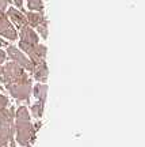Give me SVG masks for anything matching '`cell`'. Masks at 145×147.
<instances>
[{
    "label": "cell",
    "mask_w": 145,
    "mask_h": 147,
    "mask_svg": "<svg viewBox=\"0 0 145 147\" xmlns=\"http://www.w3.org/2000/svg\"><path fill=\"white\" fill-rule=\"evenodd\" d=\"M21 41L30 44V45H37L38 44V34H37L33 27H30L29 25L21 27Z\"/></svg>",
    "instance_id": "8"
},
{
    "label": "cell",
    "mask_w": 145,
    "mask_h": 147,
    "mask_svg": "<svg viewBox=\"0 0 145 147\" xmlns=\"http://www.w3.org/2000/svg\"><path fill=\"white\" fill-rule=\"evenodd\" d=\"M7 55H8V57H10L14 63L18 64L19 67H22L23 69H27V71L33 72L34 64L31 63L30 60H29V59H27L16 47H7Z\"/></svg>",
    "instance_id": "4"
},
{
    "label": "cell",
    "mask_w": 145,
    "mask_h": 147,
    "mask_svg": "<svg viewBox=\"0 0 145 147\" xmlns=\"http://www.w3.org/2000/svg\"><path fill=\"white\" fill-rule=\"evenodd\" d=\"M14 121H15V110L14 108L10 109H3L0 110V125L3 127H14Z\"/></svg>",
    "instance_id": "10"
},
{
    "label": "cell",
    "mask_w": 145,
    "mask_h": 147,
    "mask_svg": "<svg viewBox=\"0 0 145 147\" xmlns=\"http://www.w3.org/2000/svg\"><path fill=\"white\" fill-rule=\"evenodd\" d=\"M0 80L4 84L25 83L29 80V78H27V74L25 72V69L19 67L16 63L11 61V63H7L3 67V74L0 76Z\"/></svg>",
    "instance_id": "2"
},
{
    "label": "cell",
    "mask_w": 145,
    "mask_h": 147,
    "mask_svg": "<svg viewBox=\"0 0 145 147\" xmlns=\"http://www.w3.org/2000/svg\"><path fill=\"white\" fill-rule=\"evenodd\" d=\"M10 94L19 101H26L30 98L31 94V79H29L25 83H10L5 84Z\"/></svg>",
    "instance_id": "3"
},
{
    "label": "cell",
    "mask_w": 145,
    "mask_h": 147,
    "mask_svg": "<svg viewBox=\"0 0 145 147\" xmlns=\"http://www.w3.org/2000/svg\"><path fill=\"white\" fill-rule=\"evenodd\" d=\"M12 1L16 4V7H18V8H21V10L23 8V0H12Z\"/></svg>",
    "instance_id": "21"
},
{
    "label": "cell",
    "mask_w": 145,
    "mask_h": 147,
    "mask_svg": "<svg viewBox=\"0 0 145 147\" xmlns=\"http://www.w3.org/2000/svg\"><path fill=\"white\" fill-rule=\"evenodd\" d=\"M27 147H31V146H27Z\"/></svg>",
    "instance_id": "23"
},
{
    "label": "cell",
    "mask_w": 145,
    "mask_h": 147,
    "mask_svg": "<svg viewBox=\"0 0 145 147\" xmlns=\"http://www.w3.org/2000/svg\"><path fill=\"white\" fill-rule=\"evenodd\" d=\"M27 5H29V10L31 11L43 12V4L41 0H27Z\"/></svg>",
    "instance_id": "14"
},
{
    "label": "cell",
    "mask_w": 145,
    "mask_h": 147,
    "mask_svg": "<svg viewBox=\"0 0 145 147\" xmlns=\"http://www.w3.org/2000/svg\"><path fill=\"white\" fill-rule=\"evenodd\" d=\"M0 47H7V41L3 38H0Z\"/></svg>",
    "instance_id": "22"
},
{
    "label": "cell",
    "mask_w": 145,
    "mask_h": 147,
    "mask_svg": "<svg viewBox=\"0 0 145 147\" xmlns=\"http://www.w3.org/2000/svg\"><path fill=\"white\" fill-rule=\"evenodd\" d=\"M0 36L5 37L7 40H11V41H15L18 34H16V30L14 29V26L11 25V22H8V18L4 16V18H0Z\"/></svg>",
    "instance_id": "7"
},
{
    "label": "cell",
    "mask_w": 145,
    "mask_h": 147,
    "mask_svg": "<svg viewBox=\"0 0 145 147\" xmlns=\"http://www.w3.org/2000/svg\"><path fill=\"white\" fill-rule=\"evenodd\" d=\"M7 18H10L11 21L16 25V27H19V29H21L22 26L27 25L26 15H25L22 11H18L16 8H14V7L8 8V11H7Z\"/></svg>",
    "instance_id": "9"
},
{
    "label": "cell",
    "mask_w": 145,
    "mask_h": 147,
    "mask_svg": "<svg viewBox=\"0 0 145 147\" xmlns=\"http://www.w3.org/2000/svg\"><path fill=\"white\" fill-rule=\"evenodd\" d=\"M37 30H38V33L41 34V37L43 38V40H46V38H47V23L37 26Z\"/></svg>",
    "instance_id": "17"
},
{
    "label": "cell",
    "mask_w": 145,
    "mask_h": 147,
    "mask_svg": "<svg viewBox=\"0 0 145 147\" xmlns=\"http://www.w3.org/2000/svg\"><path fill=\"white\" fill-rule=\"evenodd\" d=\"M46 53H47V49L45 45H39V44H37L34 47L30 49V52L27 53L29 55V60H30L31 63L34 64H38V63H42V61H45V57H46Z\"/></svg>",
    "instance_id": "6"
},
{
    "label": "cell",
    "mask_w": 145,
    "mask_h": 147,
    "mask_svg": "<svg viewBox=\"0 0 145 147\" xmlns=\"http://www.w3.org/2000/svg\"><path fill=\"white\" fill-rule=\"evenodd\" d=\"M15 119L16 120H30V115H29V112H27L26 106L18 108V110L15 112Z\"/></svg>",
    "instance_id": "16"
},
{
    "label": "cell",
    "mask_w": 145,
    "mask_h": 147,
    "mask_svg": "<svg viewBox=\"0 0 145 147\" xmlns=\"http://www.w3.org/2000/svg\"><path fill=\"white\" fill-rule=\"evenodd\" d=\"M8 105V100H7V97L3 94H0V110H3L7 108Z\"/></svg>",
    "instance_id": "18"
},
{
    "label": "cell",
    "mask_w": 145,
    "mask_h": 147,
    "mask_svg": "<svg viewBox=\"0 0 145 147\" xmlns=\"http://www.w3.org/2000/svg\"><path fill=\"white\" fill-rule=\"evenodd\" d=\"M14 128L16 134V142L21 146H30L31 142L35 139V129L30 120H16L14 121Z\"/></svg>",
    "instance_id": "1"
},
{
    "label": "cell",
    "mask_w": 145,
    "mask_h": 147,
    "mask_svg": "<svg viewBox=\"0 0 145 147\" xmlns=\"http://www.w3.org/2000/svg\"><path fill=\"white\" fill-rule=\"evenodd\" d=\"M43 106H45V104H42V102H37V104H34L31 106V113H33V116L35 119L42 117V115H43Z\"/></svg>",
    "instance_id": "15"
},
{
    "label": "cell",
    "mask_w": 145,
    "mask_h": 147,
    "mask_svg": "<svg viewBox=\"0 0 145 147\" xmlns=\"http://www.w3.org/2000/svg\"><path fill=\"white\" fill-rule=\"evenodd\" d=\"M33 74H34V78H35L38 82L45 83L47 79V75H49V68H47V65H46V61L35 64V65H34V69H33Z\"/></svg>",
    "instance_id": "11"
},
{
    "label": "cell",
    "mask_w": 145,
    "mask_h": 147,
    "mask_svg": "<svg viewBox=\"0 0 145 147\" xmlns=\"http://www.w3.org/2000/svg\"><path fill=\"white\" fill-rule=\"evenodd\" d=\"M33 93L35 95V98L38 100V102H42L45 104L46 102V95H47V86L43 83H37L34 86V90Z\"/></svg>",
    "instance_id": "13"
},
{
    "label": "cell",
    "mask_w": 145,
    "mask_h": 147,
    "mask_svg": "<svg viewBox=\"0 0 145 147\" xmlns=\"http://www.w3.org/2000/svg\"><path fill=\"white\" fill-rule=\"evenodd\" d=\"M0 147H15V128L0 125Z\"/></svg>",
    "instance_id": "5"
},
{
    "label": "cell",
    "mask_w": 145,
    "mask_h": 147,
    "mask_svg": "<svg viewBox=\"0 0 145 147\" xmlns=\"http://www.w3.org/2000/svg\"><path fill=\"white\" fill-rule=\"evenodd\" d=\"M4 61H5V52L0 49V65L4 63Z\"/></svg>",
    "instance_id": "20"
},
{
    "label": "cell",
    "mask_w": 145,
    "mask_h": 147,
    "mask_svg": "<svg viewBox=\"0 0 145 147\" xmlns=\"http://www.w3.org/2000/svg\"><path fill=\"white\" fill-rule=\"evenodd\" d=\"M26 19H27V25L30 27H37V26H39V25L47 23L43 12H27Z\"/></svg>",
    "instance_id": "12"
},
{
    "label": "cell",
    "mask_w": 145,
    "mask_h": 147,
    "mask_svg": "<svg viewBox=\"0 0 145 147\" xmlns=\"http://www.w3.org/2000/svg\"><path fill=\"white\" fill-rule=\"evenodd\" d=\"M12 1V0H0V10L1 11H4L5 8V5H8Z\"/></svg>",
    "instance_id": "19"
}]
</instances>
